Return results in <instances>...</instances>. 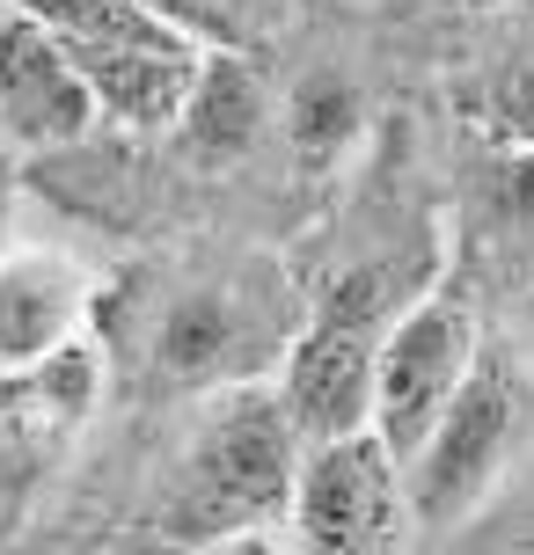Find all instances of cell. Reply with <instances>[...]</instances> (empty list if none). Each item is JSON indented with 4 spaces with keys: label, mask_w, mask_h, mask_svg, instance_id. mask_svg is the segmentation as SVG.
<instances>
[{
    "label": "cell",
    "mask_w": 534,
    "mask_h": 555,
    "mask_svg": "<svg viewBox=\"0 0 534 555\" xmlns=\"http://www.w3.org/2000/svg\"><path fill=\"white\" fill-rule=\"evenodd\" d=\"M308 468V431L293 424L279 388L227 380L205 395L198 431L183 439L147 533L176 548H220L227 533L293 519V490Z\"/></svg>",
    "instance_id": "6da1fadb"
},
{
    "label": "cell",
    "mask_w": 534,
    "mask_h": 555,
    "mask_svg": "<svg viewBox=\"0 0 534 555\" xmlns=\"http://www.w3.org/2000/svg\"><path fill=\"white\" fill-rule=\"evenodd\" d=\"M418 300L395 271H352L338 278L315 322L279 359V395L293 424L308 431V446L352 439V431H373V373H381V344H389V322Z\"/></svg>",
    "instance_id": "7a4b0ae2"
},
{
    "label": "cell",
    "mask_w": 534,
    "mask_h": 555,
    "mask_svg": "<svg viewBox=\"0 0 534 555\" xmlns=\"http://www.w3.org/2000/svg\"><path fill=\"white\" fill-rule=\"evenodd\" d=\"M520 410H527V388H520L512 359L483 344L476 365H469V380L454 388L447 416L432 424V439L418 446V461L403 468L410 519H424V527H461V519L491 498V482L506 475V453H512V439H520Z\"/></svg>",
    "instance_id": "3957f363"
},
{
    "label": "cell",
    "mask_w": 534,
    "mask_h": 555,
    "mask_svg": "<svg viewBox=\"0 0 534 555\" xmlns=\"http://www.w3.org/2000/svg\"><path fill=\"white\" fill-rule=\"evenodd\" d=\"M483 351L476 314L454 293H418L389 322L381 344V373H373V431L395 453V468L418 461V446L432 439V424L447 416L454 388L469 380V365Z\"/></svg>",
    "instance_id": "277c9868"
},
{
    "label": "cell",
    "mask_w": 534,
    "mask_h": 555,
    "mask_svg": "<svg viewBox=\"0 0 534 555\" xmlns=\"http://www.w3.org/2000/svg\"><path fill=\"white\" fill-rule=\"evenodd\" d=\"M285 527L301 555H403L410 498H403V468L381 446V431L308 446Z\"/></svg>",
    "instance_id": "5b68a950"
},
{
    "label": "cell",
    "mask_w": 534,
    "mask_h": 555,
    "mask_svg": "<svg viewBox=\"0 0 534 555\" xmlns=\"http://www.w3.org/2000/svg\"><path fill=\"white\" fill-rule=\"evenodd\" d=\"M96 117H103V103L74 66L66 37L15 8L0 23V132L23 154H59V146H81Z\"/></svg>",
    "instance_id": "8992f818"
},
{
    "label": "cell",
    "mask_w": 534,
    "mask_h": 555,
    "mask_svg": "<svg viewBox=\"0 0 534 555\" xmlns=\"http://www.w3.org/2000/svg\"><path fill=\"white\" fill-rule=\"evenodd\" d=\"M285 344L264 336V322L242 314L234 293H183L154 330V373L169 388H227V380H256V359H271Z\"/></svg>",
    "instance_id": "52a82bcc"
},
{
    "label": "cell",
    "mask_w": 534,
    "mask_h": 555,
    "mask_svg": "<svg viewBox=\"0 0 534 555\" xmlns=\"http://www.w3.org/2000/svg\"><path fill=\"white\" fill-rule=\"evenodd\" d=\"M81 314H88L81 263H66L52 249L0 256V373L66 351L81 336Z\"/></svg>",
    "instance_id": "ba28073f"
},
{
    "label": "cell",
    "mask_w": 534,
    "mask_h": 555,
    "mask_svg": "<svg viewBox=\"0 0 534 555\" xmlns=\"http://www.w3.org/2000/svg\"><path fill=\"white\" fill-rule=\"evenodd\" d=\"M256 125H264V88H256L242 44H205L198 88H191V103H183L191 146L198 154H234V146H250Z\"/></svg>",
    "instance_id": "9c48e42d"
},
{
    "label": "cell",
    "mask_w": 534,
    "mask_h": 555,
    "mask_svg": "<svg viewBox=\"0 0 534 555\" xmlns=\"http://www.w3.org/2000/svg\"><path fill=\"white\" fill-rule=\"evenodd\" d=\"M469 117L506 146H534V23H512L476 66Z\"/></svg>",
    "instance_id": "30bf717a"
},
{
    "label": "cell",
    "mask_w": 534,
    "mask_h": 555,
    "mask_svg": "<svg viewBox=\"0 0 534 555\" xmlns=\"http://www.w3.org/2000/svg\"><path fill=\"white\" fill-rule=\"evenodd\" d=\"M491 212L506 227H534V146H506L491 168Z\"/></svg>",
    "instance_id": "8fae6325"
},
{
    "label": "cell",
    "mask_w": 534,
    "mask_h": 555,
    "mask_svg": "<svg viewBox=\"0 0 534 555\" xmlns=\"http://www.w3.org/2000/svg\"><path fill=\"white\" fill-rule=\"evenodd\" d=\"M293 132H301V146H338L344 132H352V88H308L301 103H293Z\"/></svg>",
    "instance_id": "7c38bea8"
},
{
    "label": "cell",
    "mask_w": 534,
    "mask_h": 555,
    "mask_svg": "<svg viewBox=\"0 0 534 555\" xmlns=\"http://www.w3.org/2000/svg\"><path fill=\"white\" fill-rule=\"evenodd\" d=\"M147 8L169 15V23H183L198 44H242V29H234V15H227L220 0H147Z\"/></svg>",
    "instance_id": "4fadbf2b"
},
{
    "label": "cell",
    "mask_w": 534,
    "mask_h": 555,
    "mask_svg": "<svg viewBox=\"0 0 534 555\" xmlns=\"http://www.w3.org/2000/svg\"><path fill=\"white\" fill-rule=\"evenodd\" d=\"M213 555H301V548H293V541H279L271 527H250V533H227Z\"/></svg>",
    "instance_id": "5bb4252c"
},
{
    "label": "cell",
    "mask_w": 534,
    "mask_h": 555,
    "mask_svg": "<svg viewBox=\"0 0 534 555\" xmlns=\"http://www.w3.org/2000/svg\"><path fill=\"white\" fill-rule=\"evenodd\" d=\"M8 220H15V176L0 168V256H8Z\"/></svg>",
    "instance_id": "9a60e30c"
},
{
    "label": "cell",
    "mask_w": 534,
    "mask_h": 555,
    "mask_svg": "<svg viewBox=\"0 0 534 555\" xmlns=\"http://www.w3.org/2000/svg\"><path fill=\"white\" fill-rule=\"evenodd\" d=\"M527 322H534V293H527Z\"/></svg>",
    "instance_id": "2e32d148"
}]
</instances>
